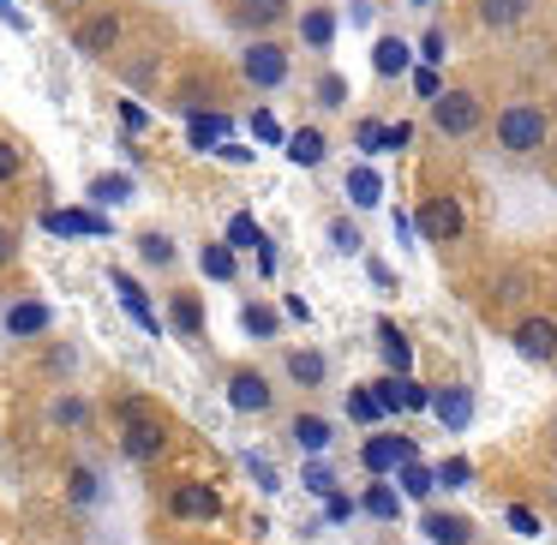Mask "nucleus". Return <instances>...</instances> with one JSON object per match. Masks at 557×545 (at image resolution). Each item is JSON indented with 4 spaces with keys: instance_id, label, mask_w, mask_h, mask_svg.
I'll return each instance as SVG.
<instances>
[{
    "instance_id": "nucleus-10",
    "label": "nucleus",
    "mask_w": 557,
    "mask_h": 545,
    "mask_svg": "<svg viewBox=\"0 0 557 545\" xmlns=\"http://www.w3.org/2000/svg\"><path fill=\"white\" fill-rule=\"evenodd\" d=\"M509 348L533 366H552L557 360V318H521V324L509 330Z\"/></svg>"
},
{
    "instance_id": "nucleus-46",
    "label": "nucleus",
    "mask_w": 557,
    "mask_h": 545,
    "mask_svg": "<svg viewBox=\"0 0 557 545\" xmlns=\"http://www.w3.org/2000/svg\"><path fill=\"white\" fill-rule=\"evenodd\" d=\"M504 521L521 533V540H533V533H540V516H533L528 504H509V509H504Z\"/></svg>"
},
{
    "instance_id": "nucleus-34",
    "label": "nucleus",
    "mask_w": 557,
    "mask_h": 545,
    "mask_svg": "<svg viewBox=\"0 0 557 545\" xmlns=\"http://www.w3.org/2000/svg\"><path fill=\"white\" fill-rule=\"evenodd\" d=\"M133 193H138L133 174H97V181H90V198H97V205H126Z\"/></svg>"
},
{
    "instance_id": "nucleus-43",
    "label": "nucleus",
    "mask_w": 557,
    "mask_h": 545,
    "mask_svg": "<svg viewBox=\"0 0 557 545\" xmlns=\"http://www.w3.org/2000/svg\"><path fill=\"white\" fill-rule=\"evenodd\" d=\"M252 138H264V145H288V133H282V121H276L270 109L252 114Z\"/></svg>"
},
{
    "instance_id": "nucleus-28",
    "label": "nucleus",
    "mask_w": 557,
    "mask_h": 545,
    "mask_svg": "<svg viewBox=\"0 0 557 545\" xmlns=\"http://www.w3.org/2000/svg\"><path fill=\"white\" fill-rule=\"evenodd\" d=\"M300 42L306 49H330V42H336V13H330V7L300 13Z\"/></svg>"
},
{
    "instance_id": "nucleus-24",
    "label": "nucleus",
    "mask_w": 557,
    "mask_h": 545,
    "mask_svg": "<svg viewBox=\"0 0 557 545\" xmlns=\"http://www.w3.org/2000/svg\"><path fill=\"white\" fill-rule=\"evenodd\" d=\"M396 485H401V497H413V504H425V497L437 492V468H425V461L413 456V461H401V468H396Z\"/></svg>"
},
{
    "instance_id": "nucleus-55",
    "label": "nucleus",
    "mask_w": 557,
    "mask_h": 545,
    "mask_svg": "<svg viewBox=\"0 0 557 545\" xmlns=\"http://www.w3.org/2000/svg\"><path fill=\"white\" fill-rule=\"evenodd\" d=\"M413 7H432V0H413Z\"/></svg>"
},
{
    "instance_id": "nucleus-20",
    "label": "nucleus",
    "mask_w": 557,
    "mask_h": 545,
    "mask_svg": "<svg viewBox=\"0 0 557 545\" xmlns=\"http://www.w3.org/2000/svg\"><path fill=\"white\" fill-rule=\"evenodd\" d=\"M109 282H114V294H121V306H126V312H133L138 324L150 330V336H162V324H157V312H150V300H145V288H138V276H126V270H114Z\"/></svg>"
},
{
    "instance_id": "nucleus-13",
    "label": "nucleus",
    "mask_w": 557,
    "mask_h": 545,
    "mask_svg": "<svg viewBox=\"0 0 557 545\" xmlns=\"http://www.w3.org/2000/svg\"><path fill=\"white\" fill-rule=\"evenodd\" d=\"M420 533H425V545H473V521L456 516V509H425Z\"/></svg>"
},
{
    "instance_id": "nucleus-9",
    "label": "nucleus",
    "mask_w": 557,
    "mask_h": 545,
    "mask_svg": "<svg viewBox=\"0 0 557 545\" xmlns=\"http://www.w3.org/2000/svg\"><path fill=\"white\" fill-rule=\"evenodd\" d=\"M169 516L174 521H216L222 516V492L205 485V480H181L169 492Z\"/></svg>"
},
{
    "instance_id": "nucleus-33",
    "label": "nucleus",
    "mask_w": 557,
    "mask_h": 545,
    "mask_svg": "<svg viewBox=\"0 0 557 545\" xmlns=\"http://www.w3.org/2000/svg\"><path fill=\"white\" fill-rule=\"evenodd\" d=\"M228 114H193V150H222L216 138H228Z\"/></svg>"
},
{
    "instance_id": "nucleus-5",
    "label": "nucleus",
    "mask_w": 557,
    "mask_h": 545,
    "mask_svg": "<svg viewBox=\"0 0 557 545\" xmlns=\"http://www.w3.org/2000/svg\"><path fill=\"white\" fill-rule=\"evenodd\" d=\"M413 228H420V240L449 246V240H461V234H468V210H461V198L437 193V198H425V205L413 210Z\"/></svg>"
},
{
    "instance_id": "nucleus-19",
    "label": "nucleus",
    "mask_w": 557,
    "mask_h": 545,
    "mask_svg": "<svg viewBox=\"0 0 557 545\" xmlns=\"http://www.w3.org/2000/svg\"><path fill=\"white\" fill-rule=\"evenodd\" d=\"M288 432H294V444H300L306 456H324V449L336 444V425H330L324 413H294V425H288Z\"/></svg>"
},
{
    "instance_id": "nucleus-31",
    "label": "nucleus",
    "mask_w": 557,
    "mask_h": 545,
    "mask_svg": "<svg viewBox=\"0 0 557 545\" xmlns=\"http://www.w3.org/2000/svg\"><path fill=\"white\" fill-rule=\"evenodd\" d=\"M49 420L61 425V432H78V425H90V401L85 396H54L49 401Z\"/></svg>"
},
{
    "instance_id": "nucleus-49",
    "label": "nucleus",
    "mask_w": 557,
    "mask_h": 545,
    "mask_svg": "<svg viewBox=\"0 0 557 545\" xmlns=\"http://www.w3.org/2000/svg\"><path fill=\"white\" fill-rule=\"evenodd\" d=\"M246 468L258 473V485H264V492H276V485H282V480H276V468H270L264 456H246Z\"/></svg>"
},
{
    "instance_id": "nucleus-47",
    "label": "nucleus",
    "mask_w": 557,
    "mask_h": 545,
    "mask_svg": "<svg viewBox=\"0 0 557 545\" xmlns=\"http://www.w3.org/2000/svg\"><path fill=\"white\" fill-rule=\"evenodd\" d=\"M13 264H18V228L0 222V270H13Z\"/></svg>"
},
{
    "instance_id": "nucleus-30",
    "label": "nucleus",
    "mask_w": 557,
    "mask_h": 545,
    "mask_svg": "<svg viewBox=\"0 0 557 545\" xmlns=\"http://www.w3.org/2000/svg\"><path fill=\"white\" fill-rule=\"evenodd\" d=\"M360 509H366V516H377V521H396V516H401V497L389 492L384 480H372V485L360 492Z\"/></svg>"
},
{
    "instance_id": "nucleus-54",
    "label": "nucleus",
    "mask_w": 557,
    "mask_h": 545,
    "mask_svg": "<svg viewBox=\"0 0 557 545\" xmlns=\"http://www.w3.org/2000/svg\"><path fill=\"white\" fill-rule=\"evenodd\" d=\"M348 18H354V25H372V0H354Z\"/></svg>"
},
{
    "instance_id": "nucleus-14",
    "label": "nucleus",
    "mask_w": 557,
    "mask_h": 545,
    "mask_svg": "<svg viewBox=\"0 0 557 545\" xmlns=\"http://www.w3.org/2000/svg\"><path fill=\"white\" fill-rule=\"evenodd\" d=\"M169 324L181 342H205V300L193 288H174L169 294Z\"/></svg>"
},
{
    "instance_id": "nucleus-2",
    "label": "nucleus",
    "mask_w": 557,
    "mask_h": 545,
    "mask_svg": "<svg viewBox=\"0 0 557 545\" xmlns=\"http://www.w3.org/2000/svg\"><path fill=\"white\" fill-rule=\"evenodd\" d=\"M114 444H121L126 461L145 468V461H157L162 449H169V425H162L145 401H126V408H121V437H114Z\"/></svg>"
},
{
    "instance_id": "nucleus-32",
    "label": "nucleus",
    "mask_w": 557,
    "mask_h": 545,
    "mask_svg": "<svg viewBox=\"0 0 557 545\" xmlns=\"http://www.w3.org/2000/svg\"><path fill=\"white\" fill-rule=\"evenodd\" d=\"M348 420H354V425H377V420H384V401H377L372 384L348 389Z\"/></svg>"
},
{
    "instance_id": "nucleus-42",
    "label": "nucleus",
    "mask_w": 557,
    "mask_h": 545,
    "mask_svg": "<svg viewBox=\"0 0 557 545\" xmlns=\"http://www.w3.org/2000/svg\"><path fill=\"white\" fill-rule=\"evenodd\" d=\"M330 246H336V252H360V228H354V222L348 216H336V222H330Z\"/></svg>"
},
{
    "instance_id": "nucleus-53",
    "label": "nucleus",
    "mask_w": 557,
    "mask_h": 545,
    "mask_svg": "<svg viewBox=\"0 0 557 545\" xmlns=\"http://www.w3.org/2000/svg\"><path fill=\"white\" fill-rule=\"evenodd\" d=\"M366 270H372V282H377V288H396V276H389V264H377V258H372Z\"/></svg>"
},
{
    "instance_id": "nucleus-29",
    "label": "nucleus",
    "mask_w": 557,
    "mask_h": 545,
    "mask_svg": "<svg viewBox=\"0 0 557 545\" xmlns=\"http://www.w3.org/2000/svg\"><path fill=\"white\" fill-rule=\"evenodd\" d=\"M198 264H205L210 282H234V276H240V264H234V246H228V240L205 246V252H198Z\"/></svg>"
},
{
    "instance_id": "nucleus-6",
    "label": "nucleus",
    "mask_w": 557,
    "mask_h": 545,
    "mask_svg": "<svg viewBox=\"0 0 557 545\" xmlns=\"http://www.w3.org/2000/svg\"><path fill=\"white\" fill-rule=\"evenodd\" d=\"M222 389H228V408H234V413H246V420H258V413L276 408V384H270V377L258 372V366H234Z\"/></svg>"
},
{
    "instance_id": "nucleus-45",
    "label": "nucleus",
    "mask_w": 557,
    "mask_h": 545,
    "mask_svg": "<svg viewBox=\"0 0 557 545\" xmlns=\"http://www.w3.org/2000/svg\"><path fill=\"white\" fill-rule=\"evenodd\" d=\"M420 61H425V66H444V61H449L444 30H425V37H420Z\"/></svg>"
},
{
    "instance_id": "nucleus-23",
    "label": "nucleus",
    "mask_w": 557,
    "mask_h": 545,
    "mask_svg": "<svg viewBox=\"0 0 557 545\" xmlns=\"http://www.w3.org/2000/svg\"><path fill=\"white\" fill-rule=\"evenodd\" d=\"M377 348H384L389 372H413V342L401 336V324H389V318H377Z\"/></svg>"
},
{
    "instance_id": "nucleus-8",
    "label": "nucleus",
    "mask_w": 557,
    "mask_h": 545,
    "mask_svg": "<svg viewBox=\"0 0 557 545\" xmlns=\"http://www.w3.org/2000/svg\"><path fill=\"white\" fill-rule=\"evenodd\" d=\"M121 37H126L121 13H90L85 25L73 30V49L85 54V61H109V54L121 49Z\"/></svg>"
},
{
    "instance_id": "nucleus-41",
    "label": "nucleus",
    "mask_w": 557,
    "mask_h": 545,
    "mask_svg": "<svg viewBox=\"0 0 557 545\" xmlns=\"http://www.w3.org/2000/svg\"><path fill=\"white\" fill-rule=\"evenodd\" d=\"M18 174H25V150H18L13 138H0V186H13Z\"/></svg>"
},
{
    "instance_id": "nucleus-12",
    "label": "nucleus",
    "mask_w": 557,
    "mask_h": 545,
    "mask_svg": "<svg viewBox=\"0 0 557 545\" xmlns=\"http://www.w3.org/2000/svg\"><path fill=\"white\" fill-rule=\"evenodd\" d=\"M282 372H288L294 389H324L330 360H324V348H288L282 354Z\"/></svg>"
},
{
    "instance_id": "nucleus-25",
    "label": "nucleus",
    "mask_w": 557,
    "mask_h": 545,
    "mask_svg": "<svg viewBox=\"0 0 557 545\" xmlns=\"http://www.w3.org/2000/svg\"><path fill=\"white\" fill-rule=\"evenodd\" d=\"M240 330L252 342H270V336H282V312H276V306H264V300H246L240 306Z\"/></svg>"
},
{
    "instance_id": "nucleus-27",
    "label": "nucleus",
    "mask_w": 557,
    "mask_h": 545,
    "mask_svg": "<svg viewBox=\"0 0 557 545\" xmlns=\"http://www.w3.org/2000/svg\"><path fill=\"white\" fill-rule=\"evenodd\" d=\"M377 401H384V413H408V396H413V372H384L372 377Z\"/></svg>"
},
{
    "instance_id": "nucleus-1",
    "label": "nucleus",
    "mask_w": 557,
    "mask_h": 545,
    "mask_svg": "<svg viewBox=\"0 0 557 545\" xmlns=\"http://www.w3.org/2000/svg\"><path fill=\"white\" fill-rule=\"evenodd\" d=\"M492 138H497V150H504V157H533V150L552 138V121H545L540 102H509V109H497Z\"/></svg>"
},
{
    "instance_id": "nucleus-17",
    "label": "nucleus",
    "mask_w": 557,
    "mask_h": 545,
    "mask_svg": "<svg viewBox=\"0 0 557 545\" xmlns=\"http://www.w3.org/2000/svg\"><path fill=\"white\" fill-rule=\"evenodd\" d=\"M432 413H437V425H444V432H468L473 396H468L461 384H449V389H437V396H432Z\"/></svg>"
},
{
    "instance_id": "nucleus-35",
    "label": "nucleus",
    "mask_w": 557,
    "mask_h": 545,
    "mask_svg": "<svg viewBox=\"0 0 557 545\" xmlns=\"http://www.w3.org/2000/svg\"><path fill=\"white\" fill-rule=\"evenodd\" d=\"M66 497H73L78 509H90L102 497V480H97V468H73L66 473Z\"/></svg>"
},
{
    "instance_id": "nucleus-38",
    "label": "nucleus",
    "mask_w": 557,
    "mask_h": 545,
    "mask_svg": "<svg viewBox=\"0 0 557 545\" xmlns=\"http://www.w3.org/2000/svg\"><path fill=\"white\" fill-rule=\"evenodd\" d=\"M437 485H444V492H461V485H473V461H468V456L437 461Z\"/></svg>"
},
{
    "instance_id": "nucleus-15",
    "label": "nucleus",
    "mask_w": 557,
    "mask_h": 545,
    "mask_svg": "<svg viewBox=\"0 0 557 545\" xmlns=\"http://www.w3.org/2000/svg\"><path fill=\"white\" fill-rule=\"evenodd\" d=\"M372 73L384 78V85L408 78V73H413V49H408L401 37H377V42H372Z\"/></svg>"
},
{
    "instance_id": "nucleus-48",
    "label": "nucleus",
    "mask_w": 557,
    "mask_h": 545,
    "mask_svg": "<svg viewBox=\"0 0 557 545\" xmlns=\"http://www.w3.org/2000/svg\"><path fill=\"white\" fill-rule=\"evenodd\" d=\"M408 138H413V121H396V126H384V150H408Z\"/></svg>"
},
{
    "instance_id": "nucleus-21",
    "label": "nucleus",
    "mask_w": 557,
    "mask_h": 545,
    "mask_svg": "<svg viewBox=\"0 0 557 545\" xmlns=\"http://www.w3.org/2000/svg\"><path fill=\"white\" fill-rule=\"evenodd\" d=\"M342 193H348V205H354V210H372L377 198H384V174H377V169H366V162H360V169H348Z\"/></svg>"
},
{
    "instance_id": "nucleus-7",
    "label": "nucleus",
    "mask_w": 557,
    "mask_h": 545,
    "mask_svg": "<svg viewBox=\"0 0 557 545\" xmlns=\"http://www.w3.org/2000/svg\"><path fill=\"white\" fill-rule=\"evenodd\" d=\"M420 456V444H413V432H377L360 444V468L372 473V480H384V473H396L401 461Z\"/></svg>"
},
{
    "instance_id": "nucleus-11",
    "label": "nucleus",
    "mask_w": 557,
    "mask_h": 545,
    "mask_svg": "<svg viewBox=\"0 0 557 545\" xmlns=\"http://www.w3.org/2000/svg\"><path fill=\"white\" fill-rule=\"evenodd\" d=\"M0 330L13 342H37V336H49L54 330V306L49 300H13L7 306V318H0Z\"/></svg>"
},
{
    "instance_id": "nucleus-52",
    "label": "nucleus",
    "mask_w": 557,
    "mask_h": 545,
    "mask_svg": "<svg viewBox=\"0 0 557 545\" xmlns=\"http://www.w3.org/2000/svg\"><path fill=\"white\" fill-rule=\"evenodd\" d=\"M258 270H264V276H276V246H270V240L258 246Z\"/></svg>"
},
{
    "instance_id": "nucleus-40",
    "label": "nucleus",
    "mask_w": 557,
    "mask_h": 545,
    "mask_svg": "<svg viewBox=\"0 0 557 545\" xmlns=\"http://www.w3.org/2000/svg\"><path fill=\"white\" fill-rule=\"evenodd\" d=\"M318 102H324V109H348V78L324 73V78H318Z\"/></svg>"
},
{
    "instance_id": "nucleus-18",
    "label": "nucleus",
    "mask_w": 557,
    "mask_h": 545,
    "mask_svg": "<svg viewBox=\"0 0 557 545\" xmlns=\"http://www.w3.org/2000/svg\"><path fill=\"white\" fill-rule=\"evenodd\" d=\"M282 150H288V162H300V169H318V162L330 157V138H324V126H294Z\"/></svg>"
},
{
    "instance_id": "nucleus-4",
    "label": "nucleus",
    "mask_w": 557,
    "mask_h": 545,
    "mask_svg": "<svg viewBox=\"0 0 557 545\" xmlns=\"http://www.w3.org/2000/svg\"><path fill=\"white\" fill-rule=\"evenodd\" d=\"M432 126L444 138H473L485 126V102H480V90H468V85H456V90H444V97L432 102Z\"/></svg>"
},
{
    "instance_id": "nucleus-44",
    "label": "nucleus",
    "mask_w": 557,
    "mask_h": 545,
    "mask_svg": "<svg viewBox=\"0 0 557 545\" xmlns=\"http://www.w3.org/2000/svg\"><path fill=\"white\" fill-rule=\"evenodd\" d=\"M354 145H360V157H377V150H384V126L360 121V126H354Z\"/></svg>"
},
{
    "instance_id": "nucleus-16",
    "label": "nucleus",
    "mask_w": 557,
    "mask_h": 545,
    "mask_svg": "<svg viewBox=\"0 0 557 545\" xmlns=\"http://www.w3.org/2000/svg\"><path fill=\"white\" fill-rule=\"evenodd\" d=\"M282 18H288V0H240V7H234V25L252 30V37H270Z\"/></svg>"
},
{
    "instance_id": "nucleus-26",
    "label": "nucleus",
    "mask_w": 557,
    "mask_h": 545,
    "mask_svg": "<svg viewBox=\"0 0 557 545\" xmlns=\"http://www.w3.org/2000/svg\"><path fill=\"white\" fill-rule=\"evenodd\" d=\"M138 258H145L150 270H174V264H181V246H174L162 228H145V234H138Z\"/></svg>"
},
{
    "instance_id": "nucleus-36",
    "label": "nucleus",
    "mask_w": 557,
    "mask_h": 545,
    "mask_svg": "<svg viewBox=\"0 0 557 545\" xmlns=\"http://www.w3.org/2000/svg\"><path fill=\"white\" fill-rule=\"evenodd\" d=\"M264 240H270V234L258 228V222L246 216V210H240V216H228V246H234V252H258Z\"/></svg>"
},
{
    "instance_id": "nucleus-50",
    "label": "nucleus",
    "mask_w": 557,
    "mask_h": 545,
    "mask_svg": "<svg viewBox=\"0 0 557 545\" xmlns=\"http://www.w3.org/2000/svg\"><path fill=\"white\" fill-rule=\"evenodd\" d=\"M324 516H330V521H348V516H354V497L330 492V497H324Z\"/></svg>"
},
{
    "instance_id": "nucleus-22",
    "label": "nucleus",
    "mask_w": 557,
    "mask_h": 545,
    "mask_svg": "<svg viewBox=\"0 0 557 545\" xmlns=\"http://www.w3.org/2000/svg\"><path fill=\"white\" fill-rule=\"evenodd\" d=\"M473 13L485 30H516L528 18V0H473Z\"/></svg>"
},
{
    "instance_id": "nucleus-39",
    "label": "nucleus",
    "mask_w": 557,
    "mask_h": 545,
    "mask_svg": "<svg viewBox=\"0 0 557 545\" xmlns=\"http://www.w3.org/2000/svg\"><path fill=\"white\" fill-rule=\"evenodd\" d=\"M413 97H420V102H437V97H444V78H437V66H425V61H413Z\"/></svg>"
},
{
    "instance_id": "nucleus-51",
    "label": "nucleus",
    "mask_w": 557,
    "mask_h": 545,
    "mask_svg": "<svg viewBox=\"0 0 557 545\" xmlns=\"http://www.w3.org/2000/svg\"><path fill=\"white\" fill-rule=\"evenodd\" d=\"M73 366H78L73 348H54V354H49V372H73Z\"/></svg>"
},
{
    "instance_id": "nucleus-37",
    "label": "nucleus",
    "mask_w": 557,
    "mask_h": 545,
    "mask_svg": "<svg viewBox=\"0 0 557 545\" xmlns=\"http://www.w3.org/2000/svg\"><path fill=\"white\" fill-rule=\"evenodd\" d=\"M300 485L312 497H330V492H336V468H330L324 456H312V461H306V473H300Z\"/></svg>"
},
{
    "instance_id": "nucleus-3",
    "label": "nucleus",
    "mask_w": 557,
    "mask_h": 545,
    "mask_svg": "<svg viewBox=\"0 0 557 545\" xmlns=\"http://www.w3.org/2000/svg\"><path fill=\"white\" fill-rule=\"evenodd\" d=\"M288 73H294V61H288V49H282L276 37H252L240 49V78L252 90H282V85H288Z\"/></svg>"
}]
</instances>
